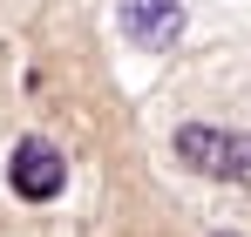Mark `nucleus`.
Returning <instances> with one entry per match:
<instances>
[{"label": "nucleus", "mask_w": 251, "mask_h": 237, "mask_svg": "<svg viewBox=\"0 0 251 237\" xmlns=\"http://www.w3.org/2000/svg\"><path fill=\"white\" fill-rule=\"evenodd\" d=\"M7 183L27 203H48V197H61V183H68V156H61L54 142H41V136H27V142L14 149V163H7Z\"/></svg>", "instance_id": "2"}, {"label": "nucleus", "mask_w": 251, "mask_h": 237, "mask_svg": "<svg viewBox=\"0 0 251 237\" xmlns=\"http://www.w3.org/2000/svg\"><path fill=\"white\" fill-rule=\"evenodd\" d=\"M176 156L190 163L197 176L231 183V176H251V136H224V129L190 122V129H176Z\"/></svg>", "instance_id": "1"}, {"label": "nucleus", "mask_w": 251, "mask_h": 237, "mask_svg": "<svg viewBox=\"0 0 251 237\" xmlns=\"http://www.w3.org/2000/svg\"><path fill=\"white\" fill-rule=\"evenodd\" d=\"M116 21H123V34L136 41V47L163 54V47H176V34H183V0H123Z\"/></svg>", "instance_id": "3"}]
</instances>
